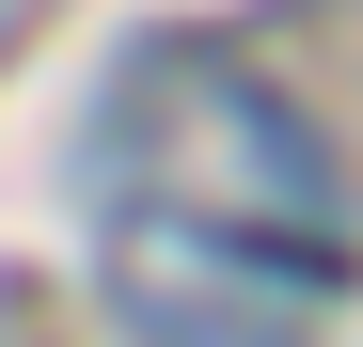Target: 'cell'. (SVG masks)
Wrapping results in <instances>:
<instances>
[{"mask_svg":"<svg viewBox=\"0 0 363 347\" xmlns=\"http://www.w3.org/2000/svg\"><path fill=\"white\" fill-rule=\"evenodd\" d=\"M158 110H174V142H158V205L237 221V237L347 253V174H332V142L300 127V110L237 95V79H206V64H174V79H158Z\"/></svg>","mask_w":363,"mask_h":347,"instance_id":"1","label":"cell"}]
</instances>
